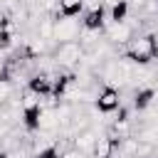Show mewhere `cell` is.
I'll use <instances>...</instances> for the list:
<instances>
[{
    "label": "cell",
    "mask_w": 158,
    "mask_h": 158,
    "mask_svg": "<svg viewBox=\"0 0 158 158\" xmlns=\"http://www.w3.org/2000/svg\"><path fill=\"white\" fill-rule=\"evenodd\" d=\"M12 81H2L0 79V104H5L7 99H12Z\"/></svg>",
    "instance_id": "16"
},
{
    "label": "cell",
    "mask_w": 158,
    "mask_h": 158,
    "mask_svg": "<svg viewBox=\"0 0 158 158\" xmlns=\"http://www.w3.org/2000/svg\"><path fill=\"white\" fill-rule=\"evenodd\" d=\"M81 10H84V0H59L57 12L52 17H79Z\"/></svg>",
    "instance_id": "12"
},
{
    "label": "cell",
    "mask_w": 158,
    "mask_h": 158,
    "mask_svg": "<svg viewBox=\"0 0 158 158\" xmlns=\"http://www.w3.org/2000/svg\"><path fill=\"white\" fill-rule=\"evenodd\" d=\"M10 47H12V27H5V30H0V52H5Z\"/></svg>",
    "instance_id": "14"
},
{
    "label": "cell",
    "mask_w": 158,
    "mask_h": 158,
    "mask_svg": "<svg viewBox=\"0 0 158 158\" xmlns=\"http://www.w3.org/2000/svg\"><path fill=\"white\" fill-rule=\"evenodd\" d=\"M123 57H128L136 67H148L151 59H156V57H153V35L133 37V40L128 42V49H126Z\"/></svg>",
    "instance_id": "2"
},
{
    "label": "cell",
    "mask_w": 158,
    "mask_h": 158,
    "mask_svg": "<svg viewBox=\"0 0 158 158\" xmlns=\"http://www.w3.org/2000/svg\"><path fill=\"white\" fill-rule=\"evenodd\" d=\"M118 146H121L118 138H114L111 133H101V136L96 138V146H94L91 158H114V153H116Z\"/></svg>",
    "instance_id": "8"
},
{
    "label": "cell",
    "mask_w": 158,
    "mask_h": 158,
    "mask_svg": "<svg viewBox=\"0 0 158 158\" xmlns=\"http://www.w3.org/2000/svg\"><path fill=\"white\" fill-rule=\"evenodd\" d=\"M156 99H158V94H156L153 86H138V89L133 91L131 109H133V111H146V109H151V106L156 104Z\"/></svg>",
    "instance_id": "9"
},
{
    "label": "cell",
    "mask_w": 158,
    "mask_h": 158,
    "mask_svg": "<svg viewBox=\"0 0 158 158\" xmlns=\"http://www.w3.org/2000/svg\"><path fill=\"white\" fill-rule=\"evenodd\" d=\"M42 104L40 106H32V109H22V128H25V133H30V136H35L37 131H40V118H42Z\"/></svg>",
    "instance_id": "10"
},
{
    "label": "cell",
    "mask_w": 158,
    "mask_h": 158,
    "mask_svg": "<svg viewBox=\"0 0 158 158\" xmlns=\"http://www.w3.org/2000/svg\"><path fill=\"white\" fill-rule=\"evenodd\" d=\"M81 35V20L77 17H54V44L74 42Z\"/></svg>",
    "instance_id": "3"
},
{
    "label": "cell",
    "mask_w": 158,
    "mask_h": 158,
    "mask_svg": "<svg viewBox=\"0 0 158 158\" xmlns=\"http://www.w3.org/2000/svg\"><path fill=\"white\" fill-rule=\"evenodd\" d=\"M94 106H96V111L104 114V116L118 111V106H121L118 89H114V86H104V89H99V91H96V99H94Z\"/></svg>",
    "instance_id": "4"
},
{
    "label": "cell",
    "mask_w": 158,
    "mask_h": 158,
    "mask_svg": "<svg viewBox=\"0 0 158 158\" xmlns=\"http://www.w3.org/2000/svg\"><path fill=\"white\" fill-rule=\"evenodd\" d=\"M59 158H89V156L79 153L77 148H69V151H62V156H59Z\"/></svg>",
    "instance_id": "17"
},
{
    "label": "cell",
    "mask_w": 158,
    "mask_h": 158,
    "mask_svg": "<svg viewBox=\"0 0 158 158\" xmlns=\"http://www.w3.org/2000/svg\"><path fill=\"white\" fill-rule=\"evenodd\" d=\"M52 74H47V72H35L30 79H27V89L30 91H35L40 99H47V96H52Z\"/></svg>",
    "instance_id": "7"
},
{
    "label": "cell",
    "mask_w": 158,
    "mask_h": 158,
    "mask_svg": "<svg viewBox=\"0 0 158 158\" xmlns=\"http://www.w3.org/2000/svg\"><path fill=\"white\" fill-rule=\"evenodd\" d=\"M128 12H131V2L128 0H118L116 5H111V22H126V17H128Z\"/></svg>",
    "instance_id": "13"
},
{
    "label": "cell",
    "mask_w": 158,
    "mask_h": 158,
    "mask_svg": "<svg viewBox=\"0 0 158 158\" xmlns=\"http://www.w3.org/2000/svg\"><path fill=\"white\" fill-rule=\"evenodd\" d=\"M101 2H106V5H116L118 0H101Z\"/></svg>",
    "instance_id": "20"
},
{
    "label": "cell",
    "mask_w": 158,
    "mask_h": 158,
    "mask_svg": "<svg viewBox=\"0 0 158 158\" xmlns=\"http://www.w3.org/2000/svg\"><path fill=\"white\" fill-rule=\"evenodd\" d=\"M81 57H84V49H81V44H79L77 40H74V42H62V44H57L54 52H52V62H54V67H59V69H79Z\"/></svg>",
    "instance_id": "1"
},
{
    "label": "cell",
    "mask_w": 158,
    "mask_h": 158,
    "mask_svg": "<svg viewBox=\"0 0 158 158\" xmlns=\"http://www.w3.org/2000/svg\"><path fill=\"white\" fill-rule=\"evenodd\" d=\"M99 136H101V133H99L94 126H89V128H84V131L74 133V138H72V148H77V151H79V153H84V156H91Z\"/></svg>",
    "instance_id": "6"
},
{
    "label": "cell",
    "mask_w": 158,
    "mask_h": 158,
    "mask_svg": "<svg viewBox=\"0 0 158 158\" xmlns=\"http://www.w3.org/2000/svg\"><path fill=\"white\" fill-rule=\"evenodd\" d=\"M133 32H136V25H128V22H111V25H106V40L116 47H123V44H128L131 40H133Z\"/></svg>",
    "instance_id": "5"
},
{
    "label": "cell",
    "mask_w": 158,
    "mask_h": 158,
    "mask_svg": "<svg viewBox=\"0 0 158 158\" xmlns=\"http://www.w3.org/2000/svg\"><path fill=\"white\" fill-rule=\"evenodd\" d=\"M81 30H89V32H101L104 30V7H91L84 12L81 17Z\"/></svg>",
    "instance_id": "11"
},
{
    "label": "cell",
    "mask_w": 158,
    "mask_h": 158,
    "mask_svg": "<svg viewBox=\"0 0 158 158\" xmlns=\"http://www.w3.org/2000/svg\"><path fill=\"white\" fill-rule=\"evenodd\" d=\"M59 156H62V151L57 146H47V148H42V151L35 153V158H59Z\"/></svg>",
    "instance_id": "15"
},
{
    "label": "cell",
    "mask_w": 158,
    "mask_h": 158,
    "mask_svg": "<svg viewBox=\"0 0 158 158\" xmlns=\"http://www.w3.org/2000/svg\"><path fill=\"white\" fill-rule=\"evenodd\" d=\"M153 89H156V94H158V72H156V77H153V84H151Z\"/></svg>",
    "instance_id": "19"
},
{
    "label": "cell",
    "mask_w": 158,
    "mask_h": 158,
    "mask_svg": "<svg viewBox=\"0 0 158 158\" xmlns=\"http://www.w3.org/2000/svg\"><path fill=\"white\" fill-rule=\"evenodd\" d=\"M153 57L158 59V35H153Z\"/></svg>",
    "instance_id": "18"
}]
</instances>
